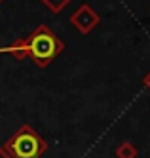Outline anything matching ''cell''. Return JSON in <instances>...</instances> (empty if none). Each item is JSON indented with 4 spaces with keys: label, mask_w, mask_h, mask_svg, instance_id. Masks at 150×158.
Masks as SVG:
<instances>
[{
    "label": "cell",
    "mask_w": 150,
    "mask_h": 158,
    "mask_svg": "<svg viewBox=\"0 0 150 158\" xmlns=\"http://www.w3.org/2000/svg\"><path fill=\"white\" fill-rule=\"evenodd\" d=\"M143 84L146 86V89H148V92H150V71L144 74V78H143Z\"/></svg>",
    "instance_id": "7"
},
{
    "label": "cell",
    "mask_w": 150,
    "mask_h": 158,
    "mask_svg": "<svg viewBox=\"0 0 150 158\" xmlns=\"http://www.w3.org/2000/svg\"><path fill=\"white\" fill-rule=\"evenodd\" d=\"M4 151L11 158H40L48 152V141L30 124H23L4 141Z\"/></svg>",
    "instance_id": "2"
},
{
    "label": "cell",
    "mask_w": 150,
    "mask_h": 158,
    "mask_svg": "<svg viewBox=\"0 0 150 158\" xmlns=\"http://www.w3.org/2000/svg\"><path fill=\"white\" fill-rule=\"evenodd\" d=\"M25 40L29 44V57L40 69H48L50 63L59 57L65 50L63 40L44 23L38 25L30 35H27Z\"/></svg>",
    "instance_id": "1"
},
{
    "label": "cell",
    "mask_w": 150,
    "mask_h": 158,
    "mask_svg": "<svg viewBox=\"0 0 150 158\" xmlns=\"http://www.w3.org/2000/svg\"><path fill=\"white\" fill-rule=\"evenodd\" d=\"M0 4H2V0H0Z\"/></svg>",
    "instance_id": "9"
},
{
    "label": "cell",
    "mask_w": 150,
    "mask_h": 158,
    "mask_svg": "<svg viewBox=\"0 0 150 158\" xmlns=\"http://www.w3.org/2000/svg\"><path fill=\"white\" fill-rule=\"evenodd\" d=\"M101 23V17L89 4H80L74 14L71 15V25L80 32V35H89L93 29Z\"/></svg>",
    "instance_id": "3"
},
{
    "label": "cell",
    "mask_w": 150,
    "mask_h": 158,
    "mask_svg": "<svg viewBox=\"0 0 150 158\" xmlns=\"http://www.w3.org/2000/svg\"><path fill=\"white\" fill-rule=\"evenodd\" d=\"M114 154L118 158H137L139 156V149H137L131 141H122L116 149H114Z\"/></svg>",
    "instance_id": "5"
},
{
    "label": "cell",
    "mask_w": 150,
    "mask_h": 158,
    "mask_svg": "<svg viewBox=\"0 0 150 158\" xmlns=\"http://www.w3.org/2000/svg\"><path fill=\"white\" fill-rule=\"evenodd\" d=\"M0 53H8V55H11L14 59L23 61V59L29 57V44H27L25 38H15L11 44L0 48Z\"/></svg>",
    "instance_id": "4"
},
{
    "label": "cell",
    "mask_w": 150,
    "mask_h": 158,
    "mask_svg": "<svg viewBox=\"0 0 150 158\" xmlns=\"http://www.w3.org/2000/svg\"><path fill=\"white\" fill-rule=\"evenodd\" d=\"M0 158H11V156L4 151V147H2V145H0Z\"/></svg>",
    "instance_id": "8"
},
{
    "label": "cell",
    "mask_w": 150,
    "mask_h": 158,
    "mask_svg": "<svg viewBox=\"0 0 150 158\" xmlns=\"http://www.w3.org/2000/svg\"><path fill=\"white\" fill-rule=\"evenodd\" d=\"M40 2L50 10L51 14H61L68 4H72V0H40Z\"/></svg>",
    "instance_id": "6"
}]
</instances>
